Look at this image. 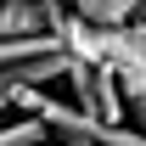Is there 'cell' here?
Wrapping results in <instances>:
<instances>
[{"instance_id": "1", "label": "cell", "mask_w": 146, "mask_h": 146, "mask_svg": "<svg viewBox=\"0 0 146 146\" xmlns=\"http://www.w3.org/2000/svg\"><path fill=\"white\" fill-rule=\"evenodd\" d=\"M96 68H107L124 96H146V23H124V28H101L96 45Z\"/></svg>"}, {"instance_id": "2", "label": "cell", "mask_w": 146, "mask_h": 146, "mask_svg": "<svg viewBox=\"0 0 146 146\" xmlns=\"http://www.w3.org/2000/svg\"><path fill=\"white\" fill-rule=\"evenodd\" d=\"M68 62H73L68 51H51V56H28V62L0 68V118H6V107H11V96H17V90H45L51 79L68 73Z\"/></svg>"}, {"instance_id": "3", "label": "cell", "mask_w": 146, "mask_h": 146, "mask_svg": "<svg viewBox=\"0 0 146 146\" xmlns=\"http://www.w3.org/2000/svg\"><path fill=\"white\" fill-rule=\"evenodd\" d=\"M28 34H51L45 6L39 0H0V39H28Z\"/></svg>"}, {"instance_id": "4", "label": "cell", "mask_w": 146, "mask_h": 146, "mask_svg": "<svg viewBox=\"0 0 146 146\" xmlns=\"http://www.w3.org/2000/svg\"><path fill=\"white\" fill-rule=\"evenodd\" d=\"M135 11H141V0H73V17L90 28H124L135 23Z\"/></svg>"}, {"instance_id": "5", "label": "cell", "mask_w": 146, "mask_h": 146, "mask_svg": "<svg viewBox=\"0 0 146 146\" xmlns=\"http://www.w3.org/2000/svg\"><path fill=\"white\" fill-rule=\"evenodd\" d=\"M56 135L45 124H39L34 112H23V118H11V124H0V146H51Z\"/></svg>"}, {"instance_id": "6", "label": "cell", "mask_w": 146, "mask_h": 146, "mask_svg": "<svg viewBox=\"0 0 146 146\" xmlns=\"http://www.w3.org/2000/svg\"><path fill=\"white\" fill-rule=\"evenodd\" d=\"M62 51L56 34H28V39H0V68H11V62H28V56H51Z\"/></svg>"}, {"instance_id": "7", "label": "cell", "mask_w": 146, "mask_h": 146, "mask_svg": "<svg viewBox=\"0 0 146 146\" xmlns=\"http://www.w3.org/2000/svg\"><path fill=\"white\" fill-rule=\"evenodd\" d=\"M129 101V118H135V135H146V96H124Z\"/></svg>"}]
</instances>
